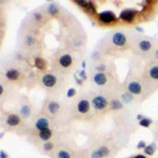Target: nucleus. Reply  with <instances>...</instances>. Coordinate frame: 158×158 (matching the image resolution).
<instances>
[{
  "instance_id": "f257e3e1",
  "label": "nucleus",
  "mask_w": 158,
  "mask_h": 158,
  "mask_svg": "<svg viewBox=\"0 0 158 158\" xmlns=\"http://www.w3.org/2000/svg\"><path fill=\"white\" fill-rule=\"evenodd\" d=\"M97 49L106 58L125 56L132 53V33L123 29L113 30L98 42Z\"/></svg>"
},
{
  "instance_id": "f03ea898",
  "label": "nucleus",
  "mask_w": 158,
  "mask_h": 158,
  "mask_svg": "<svg viewBox=\"0 0 158 158\" xmlns=\"http://www.w3.org/2000/svg\"><path fill=\"white\" fill-rule=\"evenodd\" d=\"M40 112L49 117L57 127L67 132L71 120L70 101L61 99L60 97H49L42 104Z\"/></svg>"
},
{
  "instance_id": "7ed1b4c3",
  "label": "nucleus",
  "mask_w": 158,
  "mask_h": 158,
  "mask_svg": "<svg viewBox=\"0 0 158 158\" xmlns=\"http://www.w3.org/2000/svg\"><path fill=\"white\" fill-rule=\"evenodd\" d=\"M43 39L40 30L24 22L20 30L18 46L20 54L24 57H38L42 52Z\"/></svg>"
},
{
  "instance_id": "20e7f679",
  "label": "nucleus",
  "mask_w": 158,
  "mask_h": 158,
  "mask_svg": "<svg viewBox=\"0 0 158 158\" xmlns=\"http://www.w3.org/2000/svg\"><path fill=\"white\" fill-rule=\"evenodd\" d=\"M83 150L85 158H115L120 148L112 136L96 135Z\"/></svg>"
},
{
  "instance_id": "39448f33",
  "label": "nucleus",
  "mask_w": 158,
  "mask_h": 158,
  "mask_svg": "<svg viewBox=\"0 0 158 158\" xmlns=\"http://www.w3.org/2000/svg\"><path fill=\"white\" fill-rule=\"evenodd\" d=\"M37 84L46 92L49 97H60L68 87V78L52 70L37 74Z\"/></svg>"
},
{
  "instance_id": "423d86ee",
  "label": "nucleus",
  "mask_w": 158,
  "mask_h": 158,
  "mask_svg": "<svg viewBox=\"0 0 158 158\" xmlns=\"http://www.w3.org/2000/svg\"><path fill=\"white\" fill-rule=\"evenodd\" d=\"M71 120L89 122L95 120L89 92H80L70 101Z\"/></svg>"
},
{
  "instance_id": "0eeeda50",
  "label": "nucleus",
  "mask_w": 158,
  "mask_h": 158,
  "mask_svg": "<svg viewBox=\"0 0 158 158\" xmlns=\"http://www.w3.org/2000/svg\"><path fill=\"white\" fill-rule=\"evenodd\" d=\"M78 67V59L76 53L62 49L54 52L50 57V70L62 75H70Z\"/></svg>"
},
{
  "instance_id": "6e6552de",
  "label": "nucleus",
  "mask_w": 158,
  "mask_h": 158,
  "mask_svg": "<svg viewBox=\"0 0 158 158\" xmlns=\"http://www.w3.org/2000/svg\"><path fill=\"white\" fill-rule=\"evenodd\" d=\"M157 48L158 42L154 38L140 34H132V53L137 59L151 60Z\"/></svg>"
},
{
  "instance_id": "1a4fd4ad",
  "label": "nucleus",
  "mask_w": 158,
  "mask_h": 158,
  "mask_svg": "<svg viewBox=\"0 0 158 158\" xmlns=\"http://www.w3.org/2000/svg\"><path fill=\"white\" fill-rule=\"evenodd\" d=\"M123 87L141 101L149 98L153 94L137 71H132L128 75L123 82Z\"/></svg>"
},
{
  "instance_id": "9d476101",
  "label": "nucleus",
  "mask_w": 158,
  "mask_h": 158,
  "mask_svg": "<svg viewBox=\"0 0 158 158\" xmlns=\"http://www.w3.org/2000/svg\"><path fill=\"white\" fill-rule=\"evenodd\" d=\"M49 157L51 158H85L84 150L68 137L61 139L56 144L55 149Z\"/></svg>"
},
{
  "instance_id": "9b49d317",
  "label": "nucleus",
  "mask_w": 158,
  "mask_h": 158,
  "mask_svg": "<svg viewBox=\"0 0 158 158\" xmlns=\"http://www.w3.org/2000/svg\"><path fill=\"white\" fill-rule=\"evenodd\" d=\"M25 136L27 137V140L37 148H39L44 142L60 141L61 139L68 137L67 132L55 129H46L41 130V131H35V130L30 129Z\"/></svg>"
},
{
  "instance_id": "f8f14e48",
  "label": "nucleus",
  "mask_w": 158,
  "mask_h": 158,
  "mask_svg": "<svg viewBox=\"0 0 158 158\" xmlns=\"http://www.w3.org/2000/svg\"><path fill=\"white\" fill-rule=\"evenodd\" d=\"M90 80L98 91L104 93L113 91L119 85L116 72H110V73L90 72Z\"/></svg>"
},
{
  "instance_id": "ddd939ff",
  "label": "nucleus",
  "mask_w": 158,
  "mask_h": 158,
  "mask_svg": "<svg viewBox=\"0 0 158 158\" xmlns=\"http://www.w3.org/2000/svg\"><path fill=\"white\" fill-rule=\"evenodd\" d=\"M144 65H139V75L147 83L152 93L158 90V61L155 60H142Z\"/></svg>"
},
{
  "instance_id": "4468645a",
  "label": "nucleus",
  "mask_w": 158,
  "mask_h": 158,
  "mask_svg": "<svg viewBox=\"0 0 158 158\" xmlns=\"http://www.w3.org/2000/svg\"><path fill=\"white\" fill-rule=\"evenodd\" d=\"M2 125H4L5 130L20 136H25L30 130L29 123L25 122L17 112L8 113L4 115V118H2Z\"/></svg>"
},
{
  "instance_id": "2eb2a0df",
  "label": "nucleus",
  "mask_w": 158,
  "mask_h": 158,
  "mask_svg": "<svg viewBox=\"0 0 158 158\" xmlns=\"http://www.w3.org/2000/svg\"><path fill=\"white\" fill-rule=\"evenodd\" d=\"M91 106L95 119L100 118L106 114L110 113V98L104 92H92L90 93Z\"/></svg>"
},
{
  "instance_id": "dca6fc26",
  "label": "nucleus",
  "mask_w": 158,
  "mask_h": 158,
  "mask_svg": "<svg viewBox=\"0 0 158 158\" xmlns=\"http://www.w3.org/2000/svg\"><path fill=\"white\" fill-rule=\"evenodd\" d=\"M16 112L20 115V117L27 123H31L34 117L37 115L38 111H36L34 104L25 95H21L17 98V109Z\"/></svg>"
},
{
  "instance_id": "f3484780",
  "label": "nucleus",
  "mask_w": 158,
  "mask_h": 158,
  "mask_svg": "<svg viewBox=\"0 0 158 158\" xmlns=\"http://www.w3.org/2000/svg\"><path fill=\"white\" fill-rule=\"evenodd\" d=\"M30 129L35 130V131H41V130H46V129H55V130H59V131H62V130L59 129L46 115H44L43 113H41L40 111L37 113V115L34 117L33 120L31 121V123H30Z\"/></svg>"
},
{
  "instance_id": "a211bd4d",
  "label": "nucleus",
  "mask_w": 158,
  "mask_h": 158,
  "mask_svg": "<svg viewBox=\"0 0 158 158\" xmlns=\"http://www.w3.org/2000/svg\"><path fill=\"white\" fill-rule=\"evenodd\" d=\"M98 20L100 22L104 23V24H111V23L116 20V17H115V14L113 12L106 11V12H102L98 15Z\"/></svg>"
},
{
  "instance_id": "6ab92c4d",
  "label": "nucleus",
  "mask_w": 158,
  "mask_h": 158,
  "mask_svg": "<svg viewBox=\"0 0 158 158\" xmlns=\"http://www.w3.org/2000/svg\"><path fill=\"white\" fill-rule=\"evenodd\" d=\"M136 12L134 10H123L120 13V19L125 22H131L135 19Z\"/></svg>"
},
{
  "instance_id": "aec40b11",
  "label": "nucleus",
  "mask_w": 158,
  "mask_h": 158,
  "mask_svg": "<svg viewBox=\"0 0 158 158\" xmlns=\"http://www.w3.org/2000/svg\"><path fill=\"white\" fill-rule=\"evenodd\" d=\"M35 67L37 68L38 70H40L41 72H46V70L48 71L46 67H48V62L44 60L43 58H41L40 56L38 57H35Z\"/></svg>"
},
{
  "instance_id": "412c9836",
  "label": "nucleus",
  "mask_w": 158,
  "mask_h": 158,
  "mask_svg": "<svg viewBox=\"0 0 158 158\" xmlns=\"http://www.w3.org/2000/svg\"><path fill=\"white\" fill-rule=\"evenodd\" d=\"M156 149H157L156 144H149L148 147H146V148H144V153H146V154H148V155H153L155 153V151H156Z\"/></svg>"
},
{
  "instance_id": "4be33fe9",
  "label": "nucleus",
  "mask_w": 158,
  "mask_h": 158,
  "mask_svg": "<svg viewBox=\"0 0 158 158\" xmlns=\"http://www.w3.org/2000/svg\"><path fill=\"white\" fill-rule=\"evenodd\" d=\"M151 122H152V121H151L150 119H148V118H144V119H142V120L139 122V125H142V127L148 128L149 125H150V123H151Z\"/></svg>"
},
{
  "instance_id": "5701e85b",
  "label": "nucleus",
  "mask_w": 158,
  "mask_h": 158,
  "mask_svg": "<svg viewBox=\"0 0 158 158\" xmlns=\"http://www.w3.org/2000/svg\"><path fill=\"white\" fill-rule=\"evenodd\" d=\"M153 133H154L155 139L158 141V120H157V122L155 123V128H154V131H153Z\"/></svg>"
},
{
  "instance_id": "b1692460",
  "label": "nucleus",
  "mask_w": 158,
  "mask_h": 158,
  "mask_svg": "<svg viewBox=\"0 0 158 158\" xmlns=\"http://www.w3.org/2000/svg\"><path fill=\"white\" fill-rule=\"evenodd\" d=\"M151 60H155V61H158V48H157V50L155 51L154 55H153V57H152V59H151Z\"/></svg>"
},
{
  "instance_id": "393cba45",
  "label": "nucleus",
  "mask_w": 158,
  "mask_h": 158,
  "mask_svg": "<svg viewBox=\"0 0 158 158\" xmlns=\"http://www.w3.org/2000/svg\"><path fill=\"white\" fill-rule=\"evenodd\" d=\"M146 142L144 141H140L139 144H138V146H137V148L138 149H142V148H146Z\"/></svg>"
},
{
  "instance_id": "a878e982",
  "label": "nucleus",
  "mask_w": 158,
  "mask_h": 158,
  "mask_svg": "<svg viewBox=\"0 0 158 158\" xmlns=\"http://www.w3.org/2000/svg\"><path fill=\"white\" fill-rule=\"evenodd\" d=\"M134 158H146V157H144V155H137V156H135Z\"/></svg>"
},
{
  "instance_id": "bb28decb",
  "label": "nucleus",
  "mask_w": 158,
  "mask_h": 158,
  "mask_svg": "<svg viewBox=\"0 0 158 158\" xmlns=\"http://www.w3.org/2000/svg\"><path fill=\"white\" fill-rule=\"evenodd\" d=\"M157 158H158V157H157Z\"/></svg>"
}]
</instances>
